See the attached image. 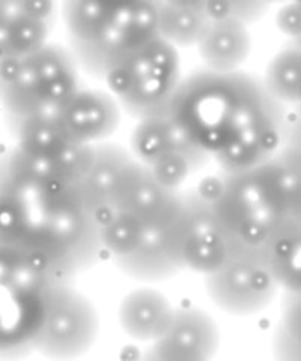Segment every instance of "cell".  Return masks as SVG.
Here are the masks:
<instances>
[{"label": "cell", "instance_id": "1", "mask_svg": "<svg viewBox=\"0 0 301 361\" xmlns=\"http://www.w3.org/2000/svg\"><path fill=\"white\" fill-rule=\"evenodd\" d=\"M0 205V245L16 248L54 280L73 283L103 250L82 183L17 146L2 160Z\"/></svg>", "mask_w": 301, "mask_h": 361}, {"label": "cell", "instance_id": "2", "mask_svg": "<svg viewBox=\"0 0 301 361\" xmlns=\"http://www.w3.org/2000/svg\"><path fill=\"white\" fill-rule=\"evenodd\" d=\"M285 113L262 78L204 68L183 78L166 115L217 161L223 173L238 175L283 148Z\"/></svg>", "mask_w": 301, "mask_h": 361}, {"label": "cell", "instance_id": "3", "mask_svg": "<svg viewBox=\"0 0 301 361\" xmlns=\"http://www.w3.org/2000/svg\"><path fill=\"white\" fill-rule=\"evenodd\" d=\"M61 11L77 63L98 80H104L111 65L160 38L155 2L106 5L66 0Z\"/></svg>", "mask_w": 301, "mask_h": 361}, {"label": "cell", "instance_id": "4", "mask_svg": "<svg viewBox=\"0 0 301 361\" xmlns=\"http://www.w3.org/2000/svg\"><path fill=\"white\" fill-rule=\"evenodd\" d=\"M79 68L71 50L56 42L26 58H2L0 94L6 119L63 109L80 89Z\"/></svg>", "mask_w": 301, "mask_h": 361}, {"label": "cell", "instance_id": "5", "mask_svg": "<svg viewBox=\"0 0 301 361\" xmlns=\"http://www.w3.org/2000/svg\"><path fill=\"white\" fill-rule=\"evenodd\" d=\"M2 280V346L0 357L20 358L35 351L54 280L13 247L0 245Z\"/></svg>", "mask_w": 301, "mask_h": 361}, {"label": "cell", "instance_id": "6", "mask_svg": "<svg viewBox=\"0 0 301 361\" xmlns=\"http://www.w3.org/2000/svg\"><path fill=\"white\" fill-rule=\"evenodd\" d=\"M104 82L133 118L163 116L183 82L180 53L157 38L111 65Z\"/></svg>", "mask_w": 301, "mask_h": 361}, {"label": "cell", "instance_id": "7", "mask_svg": "<svg viewBox=\"0 0 301 361\" xmlns=\"http://www.w3.org/2000/svg\"><path fill=\"white\" fill-rule=\"evenodd\" d=\"M195 190L208 200L240 255L262 253L285 223L266 205L249 172L208 176Z\"/></svg>", "mask_w": 301, "mask_h": 361}, {"label": "cell", "instance_id": "8", "mask_svg": "<svg viewBox=\"0 0 301 361\" xmlns=\"http://www.w3.org/2000/svg\"><path fill=\"white\" fill-rule=\"evenodd\" d=\"M163 228L169 252L181 271L208 276L240 255L208 200L196 190L180 193L178 205Z\"/></svg>", "mask_w": 301, "mask_h": 361}, {"label": "cell", "instance_id": "9", "mask_svg": "<svg viewBox=\"0 0 301 361\" xmlns=\"http://www.w3.org/2000/svg\"><path fill=\"white\" fill-rule=\"evenodd\" d=\"M98 330L94 302L73 283H58L51 290L35 351L51 360L79 358L94 346Z\"/></svg>", "mask_w": 301, "mask_h": 361}, {"label": "cell", "instance_id": "10", "mask_svg": "<svg viewBox=\"0 0 301 361\" xmlns=\"http://www.w3.org/2000/svg\"><path fill=\"white\" fill-rule=\"evenodd\" d=\"M205 290L221 312L253 316L269 307L281 289L262 253H242L205 276Z\"/></svg>", "mask_w": 301, "mask_h": 361}, {"label": "cell", "instance_id": "11", "mask_svg": "<svg viewBox=\"0 0 301 361\" xmlns=\"http://www.w3.org/2000/svg\"><path fill=\"white\" fill-rule=\"evenodd\" d=\"M121 113L118 99L107 90L80 87L68 104L54 113V118L73 143L94 146L115 134Z\"/></svg>", "mask_w": 301, "mask_h": 361}, {"label": "cell", "instance_id": "12", "mask_svg": "<svg viewBox=\"0 0 301 361\" xmlns=\"http://www.w3.org/2000/svg\"><path fill=\"white\" fill-rule=\"evenodd\" d=\"M180 191L161 185L143 163L133 160L122 172L110 199V209L124 211L147 226H157L172 216Z\"/></svg>", "mask_w": 301, "mask_h": 361}, {"label": "cell", "instance_id": "13", "mask_svg": "<svg viewBox=\"0 0 301 361\" xmlns=\"http://www.w3.org/2000/svg\"><path fill=\"white\" fill-rule=\"evenodd\" d=\"M220 345V331L213 316L200 307L175 309L164 336L151 346L155 360H211Z\"/></svg>", "mask_w": 301, "mask_h": 361}, {"label": "cell", "instance_id": "14", "mask_svg": "<svg viewBox=\"0 0 301 361\" xmlns=\"http://www.w3.org/2000/svg\"><path fill=\"white\" fill-rule=\"evenodd\" d=\"M56 5L53 2L0 4L2 58H26L50 44Z\"/></svg>", "mask_w": 301, "mask_h": 361}, {"label": "cell", "instance_id": "15", "mask_svg": "<svg viewBox=\"0 0 301 361\" xmlns=\"http://www.w3.org/2000/svg\"><path fill=\"white\" fill-rule=\"evenodd\" d=\"M130 151L145 166L171 151L184 154L193 163L196 171L207 166L211 160L209 155L199 149L167 115L139 119L130 135Z\"/></svg>", "mask_w": 301, "mask_h": 361}, {"label": "cell", "instance_id": "16", "mask_svg": "<svg viewBox=\"0 0 301 361\" xmlns=\"http://www.w3.org/2000/svg\"><path fill=\"white\" fill-rule=\"evenodd\" d=\"M173 313L175 309L164 293L154 288H137L121 300L118 321L133 341L154 343L171 326Z\"/></svg>", "mask_w": 301, "mask_h": 361}, {"label": "cell", "instance_id": "17", "mask_svg": "<svg viewBox=\"0 0 301 361\" xmlns=\"http://www.w3.org/2000/svg\"><path fill=\"white\" fill-rule=\"evenodd\" d=\"M197 53L209 71L219 74L241 71L240 68L252 53L249 26L232 18L209 20L204 37L197 44Z\"/></svg>", "mask_w": 301, "mask_h": 361}, {"label": "cell", "instance_id": "18", "mask_svg": "<svg viewBox=\"0 0 301 361\" xmlns=\"http://www.w3.org/2000/svg\"><path fill=\"white\" fill-rule=\"evenodd\" d=\"M135 160L130 149L118 143L94 145V158L86 178L82 180L85 195L97 212L98 221L110 211V199L125 167Z\"/></svg>", "mask_w": 301, "mask_h": 361}, {"label": "cell", "instance_id": "19", "mask_svg": "<svg viewBox=\"0 0 301 361\" xmlns=\"http://www.w3.org/2000/svg\"><path fill=\"white\" fill-rule=\"evenodd\" d=\"M163 224L147 226L143 240L130 256L115 261V265L130 279L145 283L163 281L181 273L166 241Z\"/></svg>", "mask_w": 301, "mask_h": 361}, {"label": "cell", "instance_id": "20", "mask_svg": "<svg viewBox=\"0 0 301 361\" xmlns=\"http://www.w3.org/2000/svg\"><path fill=\"white\" fill-rule=\"evenodd\" d=\"M8 126L16 140L14 146L18 149L42 160L54 161L58 166L68 148L77 145L63 134L54 113L8 119Z\"/></svg>", "mask_w": 301, "mask_h": 361}, {"label": "cell", "instance_id": "21", "mask_svg": "<svg viewBox=\"0 0 301 361\" xmlns=\"http://www.w3.org/2000/svg\"><path fill=\"white\" fill-rule=\"evenodd\" d=\"M283 293H301V224L286 220L262 252Z\"/></svg>", "mask_w": 301, "mask_h": 361}, {"label": "cell", "instance_id": "22", "mask_svg": "<svg viewBox=\"0 0 301 361\" xmlns=\"http://www.w3.org/2000/svg\"><path fill=\"white\" fill-rule=\"evenodd\" d=\"M159 35L175 49L197 47L209 25L204 2H155Z\"/></svg>", "mask_w": 301, "mask_h": 361}, {"label": "cell", "instance_id": "23", "mask_svg": "<svg viewBox=\"0 0 301 361\" xmlns=\"http://www.w3.org/2000/svg\"><path fill=\"white\" fill-rule=\"evenodd\" d=\"M269 94L285 109H301V49L289 47L274 54L262 78Z\"/></svg>", "mask_w": 301, "mask_h": 361}, {"label": "cell", "instance_id": "24", "mask_svg": "<svg viewBox=\"0 0 301 361\" xmlns=\"http://www.w3.org/2000/svg\"><path fill=\"white\" fill-rule=\"evenodd\" d=\"M147 224L124 211L110 209L98 221L99 243L113 261L127 257L143 240Z\"/></svg>", "mask_w": 301, "mask_h": 361}, {"label": "cell", "instance_id": "25", "mask_svg": "<svg viewBox=\"0 0 301 361\" xmlns=\"http://www.w3.org/2000/svg\"><path fill=\"white\" fill-rule=\"evenodd\" d=\"M273 351L281 360H301V293H283Z\"/></svg>", "mask_w": 301, "mask_h": 361}, {"label": "cell", "instance_id": "26", "mask_svg": "<svg viewBox=\"0 0 301 361\" xmlns=\"http://www.w3.org/2000/svg\"><path fill=\"white\" fill-rule=\"evenodd\" d=\"M147 167L161 185L172 191H178V188L185 183V179L196 172L193 163L178 151H171L159 157Z\"/></svg>", "mask_w": 301, "mask_h": 361}, {"label": "cell", "instance_id": "27", "mask_svg": "<svg viewBox=\"0 0 301 361\" xmlns=\"http://www.w3.org/2000/svg\"><path fill=\"white\" fill-rule=\"evenodd\" d=\"M205 13L209 20L232 18L241 21L242 25H252L261 20L270 4L266 2H204Z\"/></svg>", "mask_w": 301, "mask_h": 361}, {"label": "cell", "instance_id": "28", "mask_svg": "<svg viewBox=\"0 0 301 361\" xmlns=\"http://www.w3.org/2000/svg\"><path fill=\"white\" fill-rule=\"evenodd\" d=\"M276 26L291 44L301 39V2L285 4L276 14Z\"/></svg>", "mask_w": 301, "mask_h": 361}, {"label": "cell", "instance_id": "29", "mask_svg": "<svg viewBox=\"0 0 301 361\" xmlns=\"http://www.w3.org/2000/svg\"><path fill=\"white\" fill-rule=\"evenodd\" d=\"M282 154L286 158L289 167L293 169V173H294V178H295L294 199H293V208H291V220L301 224V151L283 146Z\"/></svg>", "mask_w": 301, "mask_h": 361}, {"label": "cell", "instance_id": "30", "mask_svg": "<svg viewBox=\"0 0 301 361\" xmlns=\"http://www.w3.org/2000/svg\"><path fill=\"white\" fill-rule=\"evenodd\" d=\"M285 146L301 151V109H286Z\"/></svg>", "mask_w": 301, "mask_h": 361}, {"label": "cell", "instance_id": "31", "mask_svg": "<svg viewBox=\"0 0 301 361\" xmlns=\"http://www.w3.org/2000/svg\"><path fill=\"white\" fill-rule=\"evenodd\" d=\"M294 45H298V47H300V49H301V39H300V41H298V42H295V44H294Z\"/></svg>", "mask_w": 301, "mask_h": 361}]
</instances>
